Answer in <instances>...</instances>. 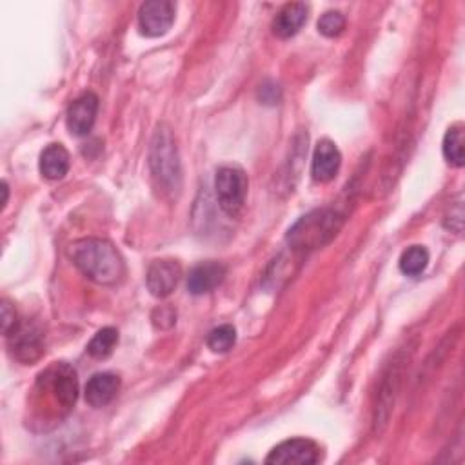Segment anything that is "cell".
<instances>
[{
  "mask_svg": "<svg viewBox=\"0 0 465 465\" xmlns=\"http://www.w3.org/2000/svg\"><path fill=\"white\" fill-rule=\"evenodd\" d=\"M41 385L44 392L53 397L58 409L69 411L79 399L77 373L66 364H57L41 375Z\"/></svg>",
  "mask_w": 465,
  "mask_h": 465,
  "instance_id": "cell-5",
  "label": "cell"
},
{
  "mask_svg": "<svg viewBox=\"0 0 465 465\" xmlns=\"http://www.w3.org/2000/svg\"><path fill=\"white\" fill-rule=\"evenodd\" d=\"M181 276H182L181 264L174 260H157L150 266L146 275L148 290L151 291L153 297L166 298L174 291L178 282H181Z\"/></svg>",
  "mask_w": 465,
  "mask_h": 465,
  "instance_id": "cell-9",
  "label": "cell"
},
{
  "mask_svg": "<svg viewBox=\"0 0 465 465\" xmlns=\"http://www.w3.org/2000/svg\"><path fill=\"white\" fill-rule=\"evenodd\" d=\"M342 164V155L331 140H322L313 155L311 174L316 182H329L337 176Z\"/></svg>",
  "mask_w": 465,
  "mask_h": 465,
  "instance_id": "cell-12",
  "label": "cell"
},
{
  "mask_svg": "<svg viewBox=\"0 0 465 465\" xmlns=\"http://www.w3.org/2000/svg\"><path fill=\"white\" fill-rule=\"evenodd\" d=\"M429 264V253L422 245H411L400 257V269L407 276H418Z\"/></svg>",
  "mask_w": 465,
  "mask_h": 465,
  "instance_id": "cell-18",
  "label": "cell"
},
{
  "mask_svg": "<svg viewBox=\"0 0 465 465\" xmlns=\"http://www.w3.org/2000/svg\"><path fill=\"white\" fill-rule=\"evenodd\" d=\"M117 344H119V331L115 328H104L88 344V353L89 356H93V359L104 360L107 356H112Z\"/></svg>",
  "mask_w": 465,
  "mask_h": 465,
  "instance_id": "cell-16",
  "label": "cell"
},
{
  "mask_svg": "<svg viewBox=\"0 0 465 465\" xmlns=\"http://www.w3.org/2000/svg\"><path fill=\"white\" fill-rule=\"evenodd\" d=\"M247 174L238 166H222L214 176V193H217V200L221 204V209L229 214V217H236L242 211L247 197Z\"/></svg>",
  "mask_w": 465,
  "mask_h": 465,
  "instance_id": "cell-4",
  "label": "cell"
},
{
  "mask_svg": "<svg viewBox=\"0 0 465 465\" xmlns=\"http://www.w3.org/2000/svg\"><path fill=\"white\" fill-rule=\"evenodd\" d=\"M120 391V378L115 373H97L93 375L84 389L86 402L91 407H105L112 404Z\"/></svg>",
  "mask_w": 465,
  "mask_h": 465,
  "instance_id": "cell-13",
  "label": "cell"
},
{
  "mask_svg": "<svg viewBox=\"0 0 465 465\" xmlns=\"http://www.w3.org/2000/svg\"><path fill=\"white\" fill-rule=\"evenodd\" d=\"M205 342L213 353H228L236 342V329L229 324L219 326L209 331Z\"/></svg>",
  "mask_w": 465,
  "mask_h": 465,
  "instance_id": "cell-19",
  "label": "cell"
},
{
  "mask_svg": "<svg viewBox=\"0 0 465 465\" xmlns=\"http://www.w3.org/2000/svg\"><path fill=\"white\" fill-rule=\"evenodd\" d=\"M6 337L10 338V347L13 356L24 364L35 362L43 354L44 344H43V333L39 329L17 324V328H13V331Z\"/></svg>",
  "mask_w": 465,
  "mask_h": 465,
  "instance_id": "cell-10",
  "label": "cell"
},
{
  "mask_svg": "<svg viewBox=\"0 0 465 465\" xmlns=\"http://www.w3.org/2000/svg\"><path fill=\"white\" fill-rule=\"evenodd\" d=\"M451 217L446 221V226L456 233H461V226H463V205H461V198H458L456 202L451 204Z\"/></svg>",
  "mask_w": 465,
  "mask_h": 465,
  "instance_id": "cell-21",
  "label": "cell"
},
{
  "mask_svg": "<svg viewBox=\"0 0 465 465\" xmlns=\"http://www.w3.org/2000/svg\"><path fill=\"white\" fill-rule=\"evenodd\" d=\"M17 324H19V320H17L15 309L8 302H4L3 304V331H4V335H10L13 331V328H17Z\"/></svg>",
  "mask_w": 465,
  "mask_h": 465,
  "instance_id": "cell-22",
  "label": "cell"
},
{
  "mask_svg": "<svg viewBox=\"0 0 465 465\" xmlns=\"http://www.w3.org/2000/svg\"><path fill=\"white\" fill-rule=\"evenodd\" d=\"M228 267L222 262H202L191 269L188 276V290L191 295H205L226 280Z\"/></svg>",
  "mask_w": 465,
  "mask_h": 465,
  "instance_id": "cell-11",
  "label": "cell"
},
{
  "mask_svg": "<svg viewBox=\"0 0 465 465\" xmlns=\"http://www.w3.org/2000/svg\"><path fill=\"white\" fill-rule=\"evenodd\" d=\"M259 97L264 104H278L280 100V89L276 84H269L266 82L264 86H260V91H259Z\"/></svg>",
  "mask_w": 465,
  "mask_h": 465,
  "instance_id": "cell-23",
  "label": "cell"
},
{
  "mask_svg": "<svg viewBox=\"0 0 465 465\" xmlns=\"http://www.w3.org/2000/svg\"><path fill=\"white\" fill-rule=\"evenodd\" d=\"M342 217L333 209H316L302 217L288 235L290 244L300 252H311L331 242L342 228Z\"/></svg>",
  "mask_w": 465,
  "mask_h": 465,
  "instance_id": "cell-3",
  "label": "cell"
},
{
  "mask_svg": "<svg viewBox=\"0 0 465 465\" xmlns=\"http://www.w3.org/2000/svg\"><path fill=\"white\" fill-rule=\"evenodd\" d=\"M69 259L79 271L100 285H115L124 276V260L117 247L102 238H82L69 245Z\"/></svg>",
  "mask_w": 465,
  "mask_h": 465,
  "instance_id": "cell-1",
  "label": "cell"
},
{
  "mask_svg": "<svg viewBox=\"0 0 465 465\" xmlns=\"http://www.w3.org/2000/svg\"><path fill=\"white\" fill-rule=\"evenodd\" d=\"M174 22V4L169 0H151L140 6L138 27L146 37H162Z\"/></svg>",
  "mask_w": 465,
  "mask_h": 465,
  "instance_id": "cell-6",
  "label": "cell"
},
{
  "mask_svg": "<svg viewBox=\"0 0 465 465\" xmlns=\"http://www.w3.org/2000/svg\"><path fill=\"white\" fill-rule=\"evenodd\" d=\"M307 20V6L302 3H293L283 6L275 20H273V33L278 39H291L302 29Z\"/></svg>",
  "mask_w": 465,
  "mask_h": 465,
  "instance_id": "cell-14",
  "label": "cell"
},
{
  "mask_svg": "<svg viewBox=\"0 0 465 465\" xmlns=\"http://www.w3.org/2000/svg\"><path fill=\"white\" fill-rule=\"evenodd\" d=\"M345 27V17L340 12H326L318 20V31L328 39H335Z\"/></svg>",
  "mask_w": 465,
  "mask_h": 465,
  "instance_id": "cell-20",
  "label": "cell"
},
{
  "mask_svg": "<svg viewBox=\"0 0 465 465\" xmlns=\"http://www.w3.org/2000/svg\"><path fill=\"white\" fill-rule=\"evenodd\" d=\"M98 113V97L95 93H84L67 107L66 124L67 129L75 136L88 135L97 120Z\"/></svg>",
  "mask_w": 465,
  "mask_h": 465,
  "instance_id": "cell-8",
  "label": "cell"
},
{
  "mask_svg": "<svg viewBox=\"0 0 465 465\" xmlns=\"http://www.w3.org/2000/svg\"><path fill=\"white\" fill-rule=\"evenodd\" d=\"M69 171V153L62 144L48 146L41 155V173L50 181H60Z\"/></svg>",
  "mask_w": 465,
  "mask_h": 465,
  "instance_id": "cell-15",
  "label": "cell"
},
{
  "mask_svg": "<svg viewBox=\"0 0 465 465\" xmlns=\"http://www.w3.org/2000/svg\"><path fill=\"white\" fill-rule=\"evenodd\" d=\"M150 167L159 188L166 193H176L182 186V167L178 159L174 138L166 126H160L151 140Z\"/></svg>",
  "mask_w": 465,
  "mask_h": 465,
  "instance_id": "cell-2",
  "label": "cell"
},
{
  "mask_svg": "<svg viewBox=\"0 0 465 465\" xmlns=\"http://www.w3.org/2000/svg\"><path fill=\"white\" fill-rule=\"evenodd\" d=\"M320 460V449L307 438H291L278 444L266 458L273 465H313Z\"/></svg>",
  "mask_w": 465,
  "mask_h": 465,
  "instance_id": "cell-7",
  "label": "cell"
},
{
  "mask_svg": "<svg viewBox=\"0 0 465 465\" xmlns=\"http://www.w3.org/2000/svg\"><path fill=\"white\" fill-rule=\"evenodd\" d=\"M444 157L449 164L454 167L463 166V128L460 124L451 126L444 136V146H442Z\"/></svg>",
  "mask_w": 465,
  "mask_h": 465,
  "instance_id": "cell-17",
  "label": "cell"
},
{
  "mask_svg": "<svg viewBox=\"0 0 465 465\" xmlns=\"http://www.w3.org/2000/svg\"><path fill=\"white\" fill-rule=\"evenodd\" d=\"M3 193H4V200H3V207H4L8 204V184L6 182L3 184Z\"/></svg>",
  "mask_w": 465,
  "mask_h": 465,
  "instance_id": "cell-24",
  "label": "cell"
}]
</instances>
